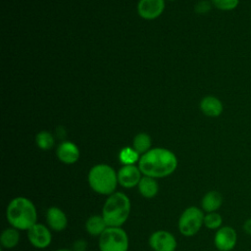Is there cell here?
Returning <instances> with one entry per match:
<instances>
[{
  "label": "cell",
  "instance_id": "30bf717a",
  "mask_svg": "<svg viewBox=\"0 0 251 251\" xmlns=\"http://www.w3.org/2000/svg\"><path fill=\"white\" fill-rule=\"evenodd\" d=\"M141 177L142 173L135 165H124L118 172V182L125 188L137 186Z\"/></svg>",
  "mask_w": 251,
  "mask_h": 251
},
{
  "label": "cell",
  "instance_id": "ba28073f",
  "mask_svg": "<svg viewBox=\"0 0 251 251\" xmlns=\"http://www.w3.org/2000/svg\"><path fill=\"white\" fill-rule=\"evenodd\" d=\"M149 245L154 251H176V239L171 232L161 229L150 235Z\"/></svg>",
  "mask_w": 251,
  "mask_h": 251
},
{
  "label": "cell",
  "instance_id": "4fadbf2b",
  "mask_svg": "<svg viewBox=\"0 0 251 251\" xmlns=\"http://www.w3.org/2000/svg\"><path fill=\"white\" fill-rule=\"evenodd\" d=\"M57 157L58 159L67 165L75 164L79 158V149L78 147L71 142L65 141L62 142L57 148Z\"/></svg>",
  "mask_w": 251,
  "mask_h": 251
},
{
  "label": "cell",
  "instance_id": "ffe728a7",
  "mask_svg": "<svg viewBox=\"0 0 251 251\" xmlns=\"http://www.w3.org/2000/svg\"><path fill=\"white\" fill-rule=\"evenodd\" d=\"M119 159L123 165H134L140 159L138 154L133 147H125L119 153Z\"/></svg>",
  "mask_w": 251,
  "mask_h": 251
},
{
  "label": "cell",
  "instance_id": "9c48e42d",
  "mask_svg": "<svg viewBox=\"0 0 251 251\" xmlns=\"http://www.w3.org/2000/svg\"><path fill=\"white\" fill-rule=\"evenodd\" d=\"M236 241V231L229 226H221L219 229H217L214 237V243L218 251H232Z\"/></svg>",
  "mask_w": 251,
  "mask_h": 251
},
{
  "label": "cell",
  "instance_id": "cb8c5ba5",
  "mask_svg": "<svg viewBox=\"0 0 251 251\" xmlns=\"http://www.w3.org/2000/svg\"><path fill=\"white\" fill-rule=\"evenodd\" d=\"M86 246H87V245H86V242H85L84 240H82V239H79V240H77V241L75 242L73 250H74V251H85Z\"/></svg>",
  "mask_w": 251,
  "mask_h": 251
},
{
  "label": "cell",
  "instance_id": "7a4b0ae2",
  "mask_svg": "<svg viewBox=\"0 0 251 251\" xmlns=\"http://www.w3.org/2000/svg\"><path fill=\"white\" fill-rule=\"evenodd\" d=\"M6 219L11 226L19 230H27L36 224V208L28 198L15 197L7 206Z\"/></svg>",
  "mask_w": 251,
  "mask_h": 251
},
{
  "label": "cell",
  "instance_id": "6da1fadb",
  "mask_svg": "<svg viewBox=\"0 0 251 251\" xmlns=\"http://www.w3.org/2000/svg\"><path fill=\"white\" fill-rule=\"evenodd\" d=\"M177 167L176 155L166 148H153L141 155L138 168L143 176L161 178L172 175Z\"/></svg>",
  "mask_w": 251,
  "mask_h": 251
},
{
  "label": "cell",
  "instance_id": "5bb4252c",
  "mask_svg": "<svg viewBox=\"0 0 251 251\" xmlns=\"http://www.w3.org/2000/svg\"><path fill=\"white\" fill-rule=\"evenodd\" d=\"M200 110L205 116L216 118L223 113L224 105L216 96L208 95L203 97L200 101Z\"/></svg>",
  "mask_w": 251,
  "mask_h": 251
},
{
  "label": "cell",
  "instance_id": "d6986e66",
  "mask_svg": "<svg viewBox=\"0 0 251 251\" xmlns=\"http://www.w3.org/2000/svg\"><path fill=\"white\" fill-rule=\"evenodd\" d=\"M132 147L138 154H145L150 150L151 138L145 132H140L135 135L132 141Z\"/></svg>",
  "mask_w": 251,
  "mask_h": 251
},
{
  "label": "cell",
  "instance_id": "2e32d148",
  "mask_svg": "<svg viewBox=\"0 0 251 251\" xmlns=\"http://www.w3.org/2000/svg\"><path fill=\"white\" fill-rule=\"evenodd\" d=\"M223 204V196L219 191L211 190L207 192L202 200H201V207L202 210L206 213L216 212Z\"/></svg>",
  "mask_w": 251,
  "mask_h": 251
},
{
  "label": "cell",
  "instance_id": "ac0fdd59",
  "mask_svg": "<svg viewBox=\"0 0 251 251\" xmlns=\"http://www.w3.org/2000/svg\"><path fill=\"white\" fill-rule=\"evenodd\" d=\"M19 241H20L19 229L13 226H10L3 229V231L1 232L0 244L3 248H6V249L14 248L15 246L18 245Z\"/></svg>",
  "mask_w": 251,
  "mask_h": 251
},
{
  "label": "cell",
  "instance_id": "7c38bea8",
  "mask_svg": "<svg viewBox=\"0 0 251 251\" xmlns=\"http://www.w3.org/2000/svg\"><path fill=\"white\" fill-rule=\"evenodd\" d=\"M46 222L48 226L55 231H62L68 226V218L65 212L55 206L46 211Z\"/></svg>",
  "mask_w": 251,
  "mask_h": 251
},
{
  "label": "cell",
  "instance_id": "8992f818",
  "mask_svg": "<svg viewBox=\"0 0 251 251\" xmlns=\"http://www.w3.org/2000/svg\"><path fill=\"white\" fill-rule=\"evenodd\" d=\"M204 212L202 209L191 206L180 215L177 223L178 230L183 236L195 235L204 225Z\"/></svg>",
  "mask_w": 251,
  "mask_h": 251
},
{
  "label": "cell",
  "instance_id": "484cf974",
  "mask_svg": "<svg viewBox=\"0 0 251 251\" xmlns=\"http://www.w3.org/2000/svg\"><path fill=\"white\" fill-rule=\"evenodd\" d=\"M55 251H74L73 249H67V248H62V249H57Z\"/></svg>",
  "mask_w": 251,
  "mask_h": 251
},
{
  "label": "cell",
  "instance_id": "3957f363",
  "mask_svg": "<svg viewBox=\"0 0 251 251\" xmlns=\"http://www.w3.org/2000/svg\"><path fill=\"white\" fill-rule=\"evenodd\" d=\"M130 200L121 191L109 195L102 208V217L108 226L121 227L127 220L130 213Z\"/></svg>",
  "mask_w": 251,
  "mask_h": 251
},
{
  "label": "cell",
  "instance_id": "603a6c76",
  "mask_svg": "<svg viewBox=\"0 0 251 251\" xmlns=\"http://www.w3.org/2000/svg\"><path fill=\"white\" fill-rule=\"evenodd\" d=\"M212 4L221 11H232L239 5V0H212Z\"/></svg>",
  "mask_w": 251,
  "mask_h": 251
},
{
  "label": "cell",
  "instance_id": "52a82bcc",
  "mask_svg": "<svg viewBox=\"0 0 251 251\" xmlns=\"http://www.w3.org/2000/svg\"><path fill=\"white\" fill-rule=\"evenodd\" d=\"M27 231V239L29 243L38 249L48 247L52 241V234L50 229L43 224L36 223Z\"/></svg>",
  "mask_w": 251,
  "mask_h": 251
},
{
  "label": "cell",
  "instance_id": "d4e9b609",
  "mask_svg": "<svg viewBox=\"0 0 251 251\" xmlns=\"http://www.w3.org/2000/svg\"><path fill=\"white\" fill-rule=\"evenodd\" d=\"M243 230L245 233L251 235V218L250 219H247L244 224H243Z\"/></svg>",
  "mask_w": 251,
  "mask_h": 251
},
{
  "label": "cell",
  "instance_id": "4316f807",
  "mask_svg": "<svg viewBox=\"0 0 251 251\" xmlns=\"http://www.w3.org/2000/svg\"><path fill=\"white\" fill-rule=\"evenodd\" d=\"M170 1H174V0H170Z\"/></svg>",
  "mask_w": 251,
  "mask_h": 251
},
{
  "label": "cell",
  "instance_id": "e0dca14e",
  "mask_svg": "<svg viewBox=\"0 0 251 251\" xmlns=\"http://www.w3.org/2000/svg\"><path fill=\"white\" fill-rule=\"evenodd\" d=\"M108 227L102 215L90 216L85 223L86 231L92 236H100Z\"/></svg>",
  "mask_w": 251,
  "mask_h": 251
},
{
  "label": "cell",
  "instance_id": "8fae6325",
  "mask_svg": "<svg viewBox=\"0 0 251 251\" xmlns=\"http://www.w3.org/2000/svg\"><path fill=\"white\" fill-rule=\"evenodd\" d=\"M165 9L164 0H139L137 5L138 15L145 20L158 18Z\"/></svg>",
  "mask_w": 251,
  "mask_h": 251
},
{
  "label": "cell",
  "instance_id": "9a60e30c",
  "mask_svg": "<svg viewBox=\"0 0 251 251\" xmlns=\"http://www.w3.org/2000/svg\"><path fill=\"white\" fill-rule=\"evenodd\" d=\"M137 188L141 196L150 199L157 195L159 190V184L156 178L147 176H142L140 181L137 184Z\"/></svg>",
  "mask_w": 251,
  "mask_h": 251
},
{
  "label": "cell",
  "instance_id": "5b68a950",
  "mask_svg": "<svg viewBox=\"0 0 251 251\" xmlns=\"http://www.w3.org/2000/svg\"><path fill=\"white\" fill-rule=\"evenodd\" d=\"M100 251H127L128 237L122 227L108 226L99 236Z\"/></svg>",
  "mask_w": 251,
  "mask_h": 251
},
{
  "label": "cell",
  "instance_id": "277c9868",
  "mask_svg": "<svg viewBox=\"0 0 251 251\" xmlns=\"http://www.w3.org/2000/svg\"><path fill=\"white\" fill-rule=\"evenodd\" d=\"M90 188L101 195H111L116 192L118 185V173L107 164L93 166L87 176Z\"/></svg>",
  "mask_w": 251,
  "mask_h": 251
},
{
  "label": "cell",
  "instance_id": "7402d4cb",
  "mask_svg": "<svg viewBox=\"0 0 251 251\" xmlns=\"http://www.w3.org/2000/svg\"><path fill=\"white\" fill-rule=\"evenodd\" d=\"M223 225V218L217 212L207 213L204 216V226L209 229H219Z\"/></svg>",
  "mask_w": 251,
  "mask_h": 251
},
{
  "label": "cell",
  "instance_id": "44dd1931",
  "mask_svg": "<svg viewBox=\"0 0 251 251\" xmlns=\"http://www.w3.org/2000/svg\"><path fill=\"white\" fill-rule=\"evenodd\" d=\"M35 141L37 146L42 150H49L54 146L53 135L45 130H42L36 134Z\"/></svg>",
  "mask_w": 251,
  "mask_h": 251
}]
</instances>
